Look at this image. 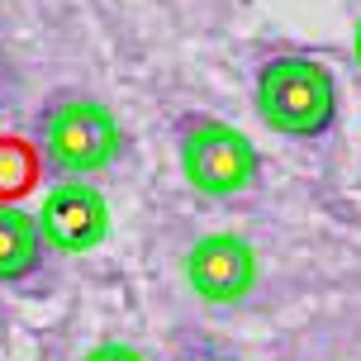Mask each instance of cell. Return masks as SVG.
<instances>
[{
  "label": "cell",
  "instance_id": "cell-3",
  "mask_svg": "<svg viewBox=\"0 0 361 361\" xmlns=\"http://www.w3.org/2000/svg\"><path fill=\"white\" fill-rule=\"evenodd\" d=\"M119 147H124L119 119L105 105H95V100L57 105L48 114V124H43V152H48V162L57 171H72V176L109 166L119 157Z\"/></svg>",
  "mask_w": 361,
  "mask_h": 361
},
{
  "label": "cell",
  "instance_id": "cell-7",
  "mask_svg": "<svg viewBox=\"0 0 361 361\" xmlns=\"http://www.w3.org/2000/svg\"><path fill=\"white\" fill-rule=\"evenodd\" d=\"M29 180H34V157L19 143H5L0 147V195H15Z\"/></svg>",
  "mask_w": 361,
  "mask_h": 361
},
{
  "label": "cell",
  "instance_id": "cell-4",
  "mask_svg": "<svg viewBox=\"0 0 361 361\" xmlns=\"http://www.w3.org/2000/svg\"><path fill=\"white\" fill-rule=\"evenodd\" d=\"M185 281L209 305H238L257 286V252L238 233H204L185 252Z\"/></svg>",
  "mask_w": 361,
  "mask_h": 361
},
{
  "label": "cell",
  "instance_id": "cell-10",
  "mask_svg": "<svg viewBox=\"0 0 361 361\" xmlns=\"http://www.w3.org/2000/svg\"><path fill=\"white\" fill-rule=\"evenodd\" d=\"M214 361H228V357H214Z\"/></svg>",
  "mask_w": 361,
  "mask_h": 361
},
{
  "label": "cell",
  "instance_id": "cell-8",
  "mask_svg": "<svg viewBox=\"0 0 361 361\" xmlns=\"http://www.w3.org/2000/svg\"><path fill=\"white\" fill-rule=\"evenodd\" d=\"M81 361H143V357H138L128 343H100V347H90Z\"/></svg>",
  "mask_w": 361,
  "mask_h": 361
},
{
  "label": "cell",
  "instance_id": "cell-2",
  "mask_svg": "<svg viewBox=\"0 0 361 361\" xmlns=\"http://www.w3.org/2000/svg\"><path fill=\"white\" fill-rule=\"evenodd\" d=\"M180 171L200 195H238L257 176V147L224 119H195L180 133Z\"/></svg>",
  "mask_w": 361,
  "mask_h": 361
},
{
  "label": "cell",
  "instance_id": "cell-6",
  "mask_svg": "<svg viewBox=\"0 0 361 361\" xmlns=\"http://www.w3.org/2000/svg\"><path fill=\"white\" fill-rule=\"evenodd\" d=\"M38 252H43L38 224L0 200V281H24L38 267Z\"/></svg>",
  "mask_w": 361,
  "mask_h": 361
},
{
  "label": "cell",
  "instance_id": "cell-9",
  "mask_svg": "<svg viewBox=\"0 0 361 361\" xmlns=\"http://www.w3.org/2000/svg\"><path fill=\"white\" fill-rule=\"evenodd\" d=\"M352 53H357V62H361V19H357V34H352Z\"/></svg>",
  "mask_w": 361,
  "mask_h": 361
},
{
  "label": "cell",
  "instance_id": "cell-1",
  "mask_svg": "<svg viewBox=\"0 0 361 361\" xmlns=\"http://www.w3.org/2000/svg\"><path fill=\"white\" fill-rule=\"evenodd\" d=\"M257 109L276 133L286 138H314L338 114V86L324 62L309 57H276L257 76Z\"/></svg>",
  "mask_w": 361,
  "mask_h": 361
},
{
  "label": "cell",
  "instance_id": "cell-5",
  "mask_svg": "<svg viewBox=\"0 0 361 361\" xmlns=\"http://www.w3.org/2000/svg\"><path fill=\"white\" fill-rule=\"evenodd\" d=\"M38 238L57 252H90L109 238V209L105 195L86 180H62L43 195L38 209Z\"/></svg>",
  "mask_w": 361,
  "mask_h": 361
}]
</instances>
